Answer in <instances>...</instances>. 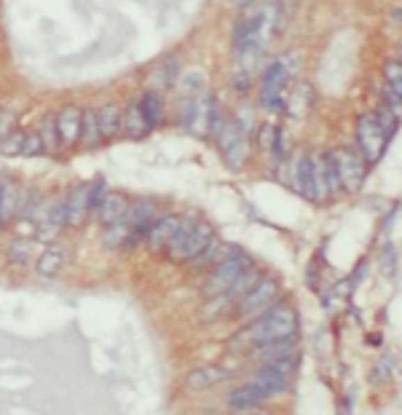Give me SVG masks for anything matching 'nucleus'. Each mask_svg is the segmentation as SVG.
Listing matches in <instances>:
<instances>
[{"mask_svg": "<svg viewBox=\"0 0 402 415\" xmlns=\"http://www.w3.org/2000/svg\"><path fill=\"white\" fill-rule=\"evenodd\" d=\"M297 332V313L290 308L287 303H277L258 319H252V324L247 327V340L261 346L268 340H279V338H290Z\"/></svg>", "mask_w": 402, "mask_h": 415, "instance_id": "f257e3e1", "label": "nucleus"}, {"mask_svg": "<svg viewBox=\"0 0 402 415\" xmlns=\"http://www.w3.org/2000/svg\"><path fill=\"white\" fill-rule=\"evenodd\" d=\"M215 239V230L210 223L196 220V217H183L177 228L175 239L169 242L167 252L175 263H193Z\"/></svg>", "mask_w": 402, "mask_h": 415, "instance_id": "f03ea898", "label": "nucleus"}, {"mask_svg": "<svg viewBox=\"0 0 402 415\" xmlns=\"http://www.w3.org/2000/svg\"><path fill=\"white\" fill-rule=\"evenodd\" d=\"M357 150L362 153V158L367 161V166L378 164L386 153V145H389V132H386L378 116L376 113H365L357 118Z\"/></svg>", "mask_w": 402, "mask_h": 415, "instance_id": "7ed1b4c3", "label": "nucleus"}, {"mask_svg": "<svg viewBox=\"0 0 402 415\" xmlns=\"http://www.w3.org/2000/svg\"><path fill=\"white\" fill-rule=\"evenodd\" d=\"M295 185L309 201H325L330 191L325 182V172H322V156L316 158L311 153H303L295 161Z\"/></svg>", "mask_w": 402, "mask_h": 415, "instance_id": "20e7f679", "label": "nucleus"}, {"mask_svg": "<svg viewBox=\"0 0 402 415\" xmlns=\"http://www.w3.org/2000/svg\"><path fill=\"white\" fill-rule=\"evenodd\" d=\"M287 81H290V65L284 59L271 62L261 84V104L268 113H279L287 104Z\"/></svg>", "mask_w": 402, "mask_h": 415, "instance_id": "39448f33", "label": "nucleus"}, {"mask_svg": "<svg viewBox=\"0 0 402 415\" xmlns=\"http://www.w3.org/2000/svg\"><path fill=\"white\" fill-rule=\"evenodd\" d=\"M252 134L247 132L242 123L236 121V116H228V123L223 134L217 137V145L223 150V158L231 169H242L249 158V148H252Z\"/></svg>", "mask_w": 402, "mask_h": 415, "instance_id": "423d86ee", "label": "nucleus"}, {"mask_svg": "<svg viewBox=\"0 0 402 415\" xmlns=\"http://www.w3.org/2000/svg\"><path fill=\"white\" fill-rule=\"evenodd\" d=\"M277 300H279V279L263 276L261 281L239 300L236 313H239L242 319H258V316L268 311L271 306H277Z\"/></svg>", "mask_w": 402, "mask_h": 415, "instance_id": "0eeeda50", "label": "nucleus"}, {"mask_svg": "<svg viewBox=\"0 0 402 415\" xmlns=\"http://www.w3.org/2000/svg\"><path fill=\"white\" fill-rule=\"evenodd\" d=\"M249 265H252V263H249V258H247L245 252H236L233 258H231V255L223 258L217 265H215V271L207 276V281H204V292L207 295L228 292V290H231V284L242 276Z\"/></svg>", "mask_w": 402, "mask_h": 415, "instance_id": "6e6552de", "label": "nucleus"}, {"mask_svg": "<svg viewBox=\"0 0 402 415\" xmlns=\"http://www.w3.org/2000/svg\"><path fill=\"white\" fill-rule=\"evenodd\" d=\"M335 158H338V169H341V188L346 193H360L367 172V161L362 158V153H357L351 148H341V150H335Z\"/></svg>", "mask_w": 402, "mask_h": 415, "instance_id": "1a4fd4ad", "label": "nucleus"}, {"mask_svg": "<svg viewBox=\"0 0 402 415\" xmlns=\"http://www.w3.org/2000/svg\"><path fill=\"white\" fill-rule=\"evenodd\" d=\"M36 220V233L38 239L43 242H52L59 236V230L68 225V204L65 201H49L38 209V214L33 217Z\"/></svg>", "mask_w": 402, "mask_h": 415, "instance_id": "9d476101", "label": "nucleus"}, {"mask_svg": "<svg viewBox=\"0 0 402 415\" xmlns=\"http://www.w3.org/2000/svg\"><path fill=\"white\" fill-rule=\"evenodd\" d=\"M27 204H30V196L19 191V185H14L8 177H3V185H0V223L8 225L14 217L24 214Z\"/></svg>", "mask_w": 402, "mask_h": 415, "instance_id": "9b49d317", "label": "nucleus"}, {"mask_svg": "<svg viewBox=\"0 0 402 415\" xmlns=\"http://www.w3.org/2000/svg\"><path fill=\"white\" fill-rule=\"evenodd\" d=\"M156 209L158 204L153 198H134V204L129 207V225H132V244L137 242V239H145L148 236V230H150V225L156 223ZM129 244V246H132Z\"/></svg>", "mask_w": 402, "mask_h": 415, "instance_id": "f8f14e48", "label": "nucleus"}, {"mask_svg": "<svg viewBox=\"0 0 402 415\" xmlns=\"http://www.w3.org/2000/svg\"><path fill=\"white\" fill-rule=\"evenodd\" d=\"M56 126H59V137H62V148H72L81 139V129H84V110L78 104H65L56 113Z\"/></svg>", "mask_w": 402, "mask_h": 415, "instance_id": "ddd939ff", "label": "nucleus"}, {"mask_svg": "<svg viewBox=\"0 0 402 415\" xmlns=\"http://www.w3.org/2000/svg\"><path fill=\"white\" fill-rule=\"evenodd\" d=\"M180 214H161V217H156V223L150 225V230H148V236H145V242H148V249L150 252H164L167 246H169V242L175 239L177 228H180Z\"/></svg>", "mask_w": 402, "mask_h": 415, "instance_id": "4468645a", "label": "nucleus"}, {"mask_svg": "<svg viewBox=\"0 0 402 415\" xmlns=\"http://www.w3.org/2000/svg\"><path fill=\"white\" fill-rule=\"evenodd\" d=\"M265 399H268V394H265L255 381H249L245 383V386H236V389L228 394V407H231L233 413H247V410L258 407Z\"/></svg>", "mask_w": 402, "mask_h": 415, "instance_id": "2eb2a0df", "label": "nucleus"}, {"mask_svg": "<svg viewBox=\"0 0 402 415\" xmlns=\"http://www.w3.org/2000/svg\"><path fill=\"white\" fill-rule=\"evenodd\" d=\"M88 188L86 182H81V185H75L70 193H68V225L70 228H81L84 220H86V214H91V204H88Z\"/></svg>", "mask_w": 402, "mask_h": 415, "instance_id": "dca6fc26", "label": "nucleus"}, {"mask_svg": "<svg viewBox=\"0 0 402 415\" xmlns=\"http://www.w3.org/2000/svg\"><path fill=\"white\" fill-rule=\"evenodd\" d=\"M228 373L223 367H217V364H204V367H196L193 373H188V378H185V386L191 389V391H204V389H210L215 383L226 381Z\"/></svg>", "mask_w": 402, "mask_h": 415, "instance_id": "f3484780", "label": "nucleus"}, {"mask_svg": "<svg viewBox=\"0 0 402 415\" xmlns=\"http://www.w3.org/2000/svg\"><path fill=\"white\" fill-rule=\"evenodd\" d=\"M65 249H59V246H49V249H43L36 260V271L38 276L43 279H54L59 271H62V265H65Z\"/></svg>", "mask_w": 402, "mask_h": 415, "instance_id": "a211bd4d", "label": "nucleus"}, {"mask_svg": "<svg viewBox=\"0 0 402 415\" xmlns=\"http://www.w3.org/2000/svg\"><path fill=\"white\" fill-rule=\"evenodd\" d=\"M252 381L261 386L263 391L268 394V399L279 397L287 391V386H290V375H281V373H274V370H268V367H261L258 370V375L252 378Z\"/></svg>", "mask_w": 402, "mask_h": 415, "instance_id": "6ab92c4d", "label": "nucleus"}, {"mask_svg": "<svg viewBox=\"0 0 402 415\" xmlns=\"http://www.w3.org/2000/svg\"><path fill=\"white\" fill-rule=\"evenodd\" d=\"M129 201L123 198L121 193H107V198H105V204H102V209H100V220L105 225H110V223H118V220H123L126 214H129Z\"/></svg>", "mask_w": 402, "mask_h": 415, "instance_id": "aec40b11", "label": "nucleus"}, {"mask_svg": "<svg viewBox=\"0 0 402 415\" xmlns=\"http://www.w3.org/2000/svg\"><path fill=\"white\" fill-rule=\"evenodd\" d=\"M102 244H105L107 249H123V246L129 249V244H132V225H129V217L107 225Z\"/></svg>", "mask_w": 402, "mask_h": 415, "instance_id": "412c9836", "label": "nucleus"}, {"mask_svg": "<svg viewBox=\"0 0 402 415\" xmlns=\"http://www.w3.org/2000/svg\"><path fill=\"white\" fill-rule=\"evenodd\" d=\"M261 279H263L261 268L249 265L245 274H242V276H239L236 281H233V284H231V290L226 292L228 300H231V303H239V300H242V297H245V295L249 292V290H252V287H255V284H258Z\"/></svg>", "mask_w": 402, "mask_h": 415, "instance_id": "4be33fe9", "label": "nucleus"}, {"mask_svg": "<svg viewBox=\"0 0 402 415\" xmlns=\"http://www.w3.org/2000/svg\"><path fill=\"white\" fill-rule=\"evenodd\" d=\"M102 126H100V116L97 110H84V129H81V142L86 148H100L102 145Z\"/></svg>", "mask_w": 402, "mask_h": 415, "instance_id": "5701e85b", "label": "nucleus"}, {"mask_svg": "<svg viewBox=\"0 0 402 415\" xmlns=\"http://www.w3.org/2000/svg\"><path fill=\"white\" fill-rule=\"evenodd\" d=\"M97 116H100V126H102V134H105V139H113L118 137V132H121V110L116 107L113 102H105L100 110H97Z\"/></svg>", "mask_w": 402, "mask_h": 415, "instance_id": "b1692460", "label": "nucleus"}, {"mask_svg": "<svg viewBox=\"0 0 402 415\" xmlns=\"http://www.w3.org/2000/svg\"><path fill=\"white\" fill-rule=\"evenodd\" d=\"M137 102H140V110H142V116H145V121H148V126H150V129H156L158 123H161V118H164V104H161V97H158L156 91H145Z\"/></svg>", "mask_w": 402, "mask_h": 415, "instance_id": "393cba45", "label": "nucleus"}, {"mask_svg": "<svg viewBox=\"0 0 402 415\" xmlns=\"http://www.w3.org/2000/svg\"><path fill=\"white\" fill-rule=\"evenodd\" d=\"M311 102H314V91H311V86H309V84H297L295 91L290 94L287 107H290V113H293L295 118H303V116L309 113Z\"/></svg>", "mask_w": 402, "mask_h": 415, "instance_id": "a878e982", "label": "nucleus"}, {"mask_svg": "<svg viewBox=\"0 0 402 415\" xmlns=\"http://www.w3.org/2000/svg\"><path fill=\"white\" fill-rule=\"evenodd\" d=\"M123 129H126V134L132 139H140L145 132H150V126H148V121H145V116H142L140 110V102L129 104V110L123 116Z\"/></svg>", "mask_w": 402, "mask_h": 415, "instance_id": "bb28decb", "label": "nucleus"}, {"mask_svg": "<svg viewBox=\"0 0 402 415\" xmlns=\"http://www.w3.org/2000/svg\"><path fill=\"white\" fill-rule=\"evenodd\" d=\"M293 348H295V335H290V338H279V340H268V343H261L255 354L261 357L263 362H265V359H274V357H281V354H293Z\"/></svg>", "mask_w": 402, "mask_h": 415, "instance_id": "cd10ccee", "label": "nucleus"}, {"mask_svg": "<svg viewBox=\"0 0 402 415\" xmlns=\"http://www.w3.org/2000/svg\"><path fill=\"white\" fill-rule=\"evenodd\" d=\"M322 172H325L327 191L338 193V188H341V169H338V158H335V150H325V153H322Z\"/></svg>", "mask_w": 402, "mask_h": 415, "instance_id": "c85d7f7f", "label": "nucleus"}, {"mask_svg": "<svg viewBox=\"0 0 402 415\" xmlns=\"http://www.w3.org/2000/svg\"><path fill=\"white\" fill-rule=\"evenodd\" d=\"M30 258H38V244L33 239H19L8 246V260L11 263H19V265H24Z\"/></svg>", "mask_w": 402, "mask_h": 415, "instance_id": "c756f323", "label": "nucleus"}, {"mask_svg": "<svg viewBox=\"0 0 402 415\" xmlns=\"http://www.w3.org/2000/svg\"><path fill=\"white\" fill-rule=\"evenodd\" d=\"M40 134H43V139H46V150H49V153H59L62 137H59L56 116H46V121H43V126H40Z\"/></svg>", "mask_w": 402, "mask_h": 415, "instance_id": "7c9ffc66", "label": "nucleus"}, {"mask_svg": "<svg viewBox=\"0 0 402 415\" xmlns=\"http://www.w3.org/2000/svg\"><path fill=\"white\" fill-rule=\"evenodd\" d=\"M384 78H386V86L402 97V59H386Z\"/></svg>", "mask_w": 402, "mask_h": 415, "instance_id": "2f4dec72", "label": "nucleus"}, {"mask_svg": "<svg viewBox=\"0 0 402 415\" xmlns=\"http://www.w3.org/2000/svg\"><path fill=\"white\" fill-rule=\"evenodd\" d=\"M263 367H268L274 373H281V375H293L297 370V357L295 354H281V357H274V359H265Z\"/></svg>", "mask_w": 402, "mask_h": 415, "instance_id": "473e14b6", "label": "nucleus"}, {"mask_svg": "<svg viewBox=\"0 0 402 415\" xmlns=\"http://www.w3.org/2000/svg\"><path fill=\"white\" fill-rule=\"evenodd\" d=\"M226 123H228V116L223 113L220 102H217V100H212V104H210V137L215 139V142H217V137L223 134Z\"/></svg>", "mask_w": 402, "mask_h": 415, "instance_id": "72a5a7b5", "label": "nucleus"}, {"mask_svg": "<svg viewBox=\"0 0 402 415\" xmlns=\"http://www.w3.org/2000/svg\"><path fill=\"white\" fill-rule=\"evenodd\" d=\"M107 198V191H105V180L102 177H97L94 182H91V188H88V204H91V214H100V209L105 204Z\"/></svg>", "mask_w": 402, "mask_h": 415, "instance_id": "f704fd0d", "label": "nucleus"}, {"mask_svg": "<svg viewBox=\"0 0 402 415\" xmlns=\"http://www.w3.org/2000/svg\"><path fill=\"white\" fill-rule=\"evenodd\" d=\"M279 139H281L279 126H263L261 134H258V145H261V150H274Z\"/></svg>", "mask_w": 402, "mask_h": 415, "instance_id": "c9c22d12", "label": "nucleus"}, {"mask_svg": "<svg viewBox=\"0 0 402 415\" xmlns=\"http://www.w3.org/2000/svg\"><path fill=\"white\" fill-rule=\"evenodd\" d=\"M24 137H27V134H24V132H17V129H14L11 134H6V137H3V153H6V156L22 153V150H24Z\"/></svg>", "mask_w": 402, "mask_h": 415, "instance_id": "e433bc0d", "label": "nucleus"}, {"mask_svg": "<svg viewBox=\"0 0 402 415\" xmlns=\"http://www.w3.org/2000/svg\"><path fill=\"white\" fill-rule=\"evenodd\" d=\"M46 150V139L40 132H30L27 137H24V150H22V156H40Z\"/></svg>", "mask_w": 402, "mask_h": 415, "instance_id": "4c0bfd02", "label": "nucleus"}, {"mask_svg": "<svg viewBox=\"0 0 402 415\" xmlns=\"http://www.w3.org/2000/svg\"><path fill=\"white\" fill-rule=\"evenodd\" d=\"M376 116H378V121H381V126H384L386 132H389V137H394V132H397V123H400V118L386 107V104H381L378 110H376Z\"/></svg>", "mask_w": 402, "mask_h": 415, "instance_id": "58836bf2", "label": "nucleus"}, {"mask_svg": "<svg viewBox=\"0 0 402 415\" xmlns=\"http://www.w3.org/2000/svg\"><path fill=\"white\" fill-rule=\"evenodd\" d=\"M236 121L242 123L247 132L252 134V132H255V107H252V104H242V107L236 110Z\"/></svg>", "mask_w": 402, "mask_h": 415, "instance_id": "ea45409f", "label": "nucleus"}, {"mask_svg": "<svg viewBox=\"0 0 402 415\" xmlns=\"http://www.w3.org/2000/svg\"><path fill=\"white\" fill-rule=\"evenodd\" d=\"M384 104L402 121V97H400V94H394V91H392L389 86L384 88Z\"/></svg>", "mask_w": 402, "mask_h": 415, "instance_id": "a19ab883", "label": "nucleus"}, {"mask_svg": "<svg viewBox=\"0 0 402 415\" xmlns=\"http://www.w3.org/2000/svg\"><path fill=\"white\" fill-rule=\"evenodd\" d=\"M0 132H3V137H6V134H11V132H14V113H11V110H8V107H6V110H3V129H0Z\"/></svg>", "mask_w": 402, "mask_h": 415, "instance_id": "79ce46f5", "label": "nucleus"}, {"mask_svg": "<svg viewBox=\"0 0 402 415\" xmlns=\"http://www.w3.org/2000/svg\"><path fill=\"white\" fill-rule=\"evenodd\" d=\"M384 260H386L384 274H392V268H394V246H392V244H386L384 246Z\"/></svg>", "mask_w": 402, "mask_h": 415, "instance_id": "37998d69", "label": "nucleus"}, {"mask_svg": "<svg viewBox=\"0 0 402 415\" xmlns=\"http://www.w3.org/2000/svg\"><path fill=\"white\" fill-rule=\"evenodd\" d=\"M400 59H402V40H400Z\"/></svg>", "mask_w": 402, "mask_h": 415, "instance_id": "c03bdc74", "label": "nucleus"}]
</instances>
